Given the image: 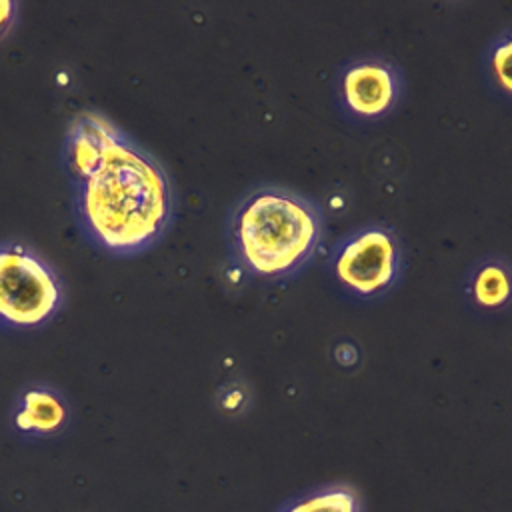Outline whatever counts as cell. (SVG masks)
<instances>
[{"instance_id": "obj_2", "label": "cell", "mask_w": 512, "mask_h": 512, "mask_svg": "<svg viewBox=\"0 0 512 512\" xmlns=\"http://www.w3.org/2000/svg\"><path fill=\"white\" fill-rule=\"evenodd\" d=\"M322 218L308 198L284 188L248 194L232 216V244L246 268L278 278L298 270L316 252Z\"/></svg>"}, {"instance_id": "obj_10", "label": "cell", "mask_w": 512, "mask_h": 512, "mask_svg": "<svg viewBox=\"0 0 512 512\" xmlns=\"http://www.w3.org/2000/svg\"><path fill=\"white\" fill-rule=\"evenodd\" d=\"M16 4L10 0H0V36H4V32L10 28L14 14H16Z\"/></svg>"}, {"instance_id": "obj_7", "label": "cell", "mask_w": 512, "mask_h": 512, "mask_svg": "<svg viewBox=\"0 0 512 512\" xmlns=\"http://www.w3.org/2000/svg\"><path fill=\"white\" fill-rule=\"evenodd\" d=\"M284 512H358V498L350 488L334 486L306 496Z\"/></svg>"}, {"instance_id": "obj_3", "label": "cell", "mask_w": 512, "mask_h": 512, "mask_svg": "<svg viewBox=\"0 0 512 512\" xmlns=\"http://www.w3.org/2000/svg\"><path fill=\"white\" fill-rule=\"evenodd\" d=\"M62 302L54 270L22 244L0 246V320L12 328H36L50 320Z\"/></svg>"}, {"instance_id": "obj_1", "label": "cell", "mask_w": 512, "mask_h": 512, "mask_svg": "<svg viewBox=\"0 0 512 512\" xmlns=\"http://www.w3.org/2000/svg\"><path fill=\"white\" fill-rule=\"evenodd\" d=\"M80 230L102 250L130 256L152 246L172 214L164 168L94 112L74 118L64 140Z\"/></svg>"}, {"instance_id": "obj_5", "label": "cell", "mask_w": 512, "mask_h": 512, "mask_svg": "<svg viewBox=\"0 0 512 512\" xmlns=\"http://www.w3.org/2000/svg\"><path fill=\"white\" fill-rule=\"evenodd\" d=\"M342 94L346 106L358 116H380L396 100V72L388 62L376 58L358 60L344 70Z\"/></svg>"}, {"instance_id": "obj_4", "label": "cell", "mask_w": 512, "mask_h": 512, "mask_svg": "<svg viewBox=\"0 0 512 512\" xmlns=\"http://www.w3.org/2000/svg\"><path fill=\"white\" fill-rule=\"evenodd\" d=\"M398 244L382 226L350 234L334 256L338 280L358 296H374L388 288L398 274Z\"/></svg>"}, {"instance_id": "obj_6", "label": "cell", "mask_w": 512, "mask_h": 512, "mask_svg": "<svg viewBox=\"0 0 512 512\" xmlns=\"http://www.w3.org/2000/svg\"><path fill=\"white\" fill-rule=\"evenodd\" d=\"M68 422V406L64 398L50 386H28L14 410V426L30 436L58 434Z\"/></svg>"}, {"instance_id": "obj_9", "label": "cell", "mask_w": 512, "mask_h": 512, "mask_svg": "<svg viewBox=\"0 0 512 512\" xmlns=\"http://www.w3.org/2000/svg\"><path fill=\"white\" fill-rule=\"evenodd\" d=\"M492 74L496 82L512 94V32L502 36L490 52Z\"/></svg>"}, {"instance_id": "obj_8", "label": "cell", "mask_w": 512, "mask_h": 512, "mask_svg": "<svg viewBox=\"0 0 512 512\" xmlns=\"http://www.w3.org/2000/svg\"><path fill=\"white\" fill-rule=\"evenodd\" d=\"M512 282L508 272L498 264H486L474 276V298L484 306H498L508 300Z\"/></svg>"}]
</instances>
